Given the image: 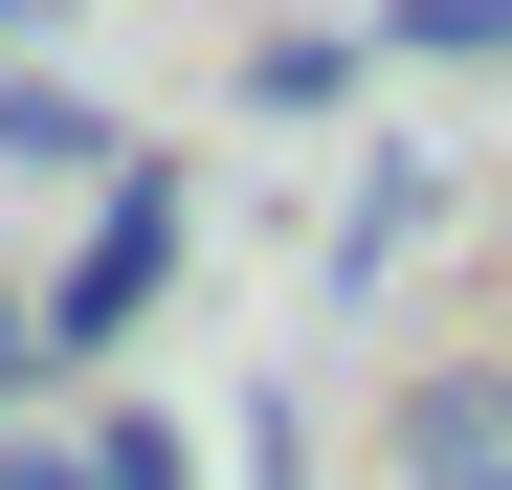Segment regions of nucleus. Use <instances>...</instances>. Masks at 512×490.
<instances>
[{"instance_id":"39448f33","label":"nucleus","mask_w":512,"mask_h":490,"mask_svg":"<svg viewBox=\"0 0 512 490\" xmlns=\"http://www.w3.org/2000/svg\"><path fill=\"white\" fill-rule=\"evenodd\" d=\"M245 90H268V112H334V90H357V45H334V23H268V45H245Z\"/></svg>"},{"instance_id":"20e7f679","label":"nucleus","mask_w":512,"mask_h":490,"mask_svg":"<svg viewBox=\"0 0 512 490\" xmlns=\"http://www.w3.org/2000/svg\"><path fill=\"white\" fill-rule=\"evenodd\" d=\"M67 468H90V490H201V446H179V424H156V401H112V424H90V446H67Z\"/></svg>"},{"instance_id":"0eeeda50","label":"nucleus","mask_w":512,"mask_h":490,"mask_svg":"<svg viewBox=\"0 0 512 490\" xmlns=\"http://www.w3.org/2000/svg\"><path fill=\"white\" fill-rule=\"evenodd\" d=\"M23 379H45V312H23V290H0V401H23Z\"/></svg>"},{"instance_id":"f257e3e1","label":"nucleus","mask_w":512,"mask_h":490,"mask_svg":"<svg viewBox=\"0 0 512 490\" xmlns=\"http://www.w3.org/2000/svg\"><path fill=\"white\" fill-rule=\"evenodd\" d=\"M156 290H179V179L134 156V179L90 201V245H67V290H23V312H45V357H134Z\"/></svg>"},{"instance_id":"7ed1b4c3","label":"nucleus","mask_w":512,"mask_h":490,"mask_svg":"<svg viewBox=\"0 0 512 490\" xmlns=\"http://www.w3.org/2000/svg\"><path fill=\"white\" fill-rule=\"evenodd\" d=\"M0 156H45V179H90V201L134 179V156H112V112H67V90H0Z\"/></svg>"},{"instance_id":"f03ea898","label":"nucleus","mask_w":512,"mask_h":490,"mask_svg":"<svg viewBox=\"0 0 512 490\" xmlns=\"http://www.w3.org/2000/svg\"><path fill=\"white\" fill-rule=\"evenodd\" d=\"M401 490H512V357H423L401 379Z\"/></svg>"},{"instance_id":"6e6552de","label":"nucleus","mask_w":512,"mask_h":490,"mask_svg":"<svg viewBox=\"0 0 512 490\" xmlns=\"http://www.w3.org/2000/svg\"><path fill=\"white\" fill-rule=\"evenodd\" d=\"M0 490H90V468H67V446H0Z\"/></svg>"},{"instance_id":"423d86ee","label":"nucleus","mask_w":512,"mask_h":490,"mask_svg":"<svg viewBox=\"0 0 512 490\" xmlns=\"http://www.w3.org/2000/svg\"><path fill=\"white\" fill-rule=\"evenodd\" d=\"M401 45L423 67H512V0H401Z\"/></svg>"}]
</instances>
